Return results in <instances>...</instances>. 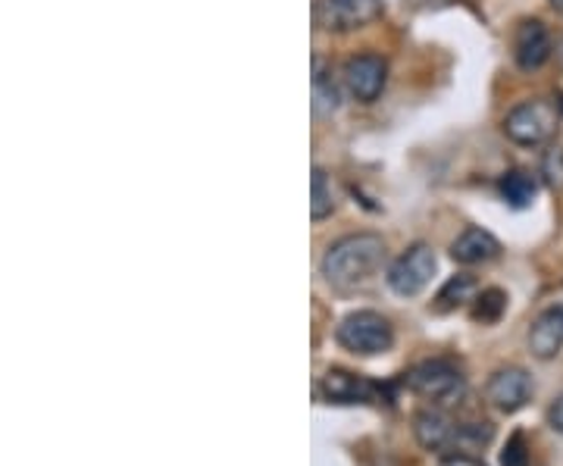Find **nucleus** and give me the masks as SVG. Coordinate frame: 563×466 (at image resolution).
I'll list each match as a JSON object with an SVG mask.
<instances>
[{
  "mask_svg": "<svg viewBox=\"0 0 563 466\" xmlns=\"http://www.w3.org/2000/svg\"><path fill=\"white\" fill-rule=\"evenodd\" d=\"M385 264V242L373 232L347 235L322 257V276L332 288H357L369 282Z\"/></svg>",
  "mask_w": 563,
  "mask_h": 466,
  "instance_id": "f257e3e1",
  "label": "nucleus"
},
{
  "mask_svg": "<svg viewBox=\"0 0 563 466\" xmlns=\"http://www.w3.org/2000/svg\"><path fill=\"white\" fill-rule=\"evenodd\" d=\"M335 339L344 351L357 354V357H376L385 354L388 347L395 345V332L391 323L385 320L383 313L376 310H357V313H347L339 329H335Z\"/></svg>",
  "mask_w": 563,
  "mask_h": 466,
  "instance_id": "f03ea898",
  "label": "nucleus"
},
{
  "mask_svg": "<svg viewBox=\"0 0 563 466\" xmlns=\"http://www.w3.org/2000/svg\"><path fill=\"white\" fill-rule=\"evenodd\" d=\"M558 122H561V113L554 103L532 98V101L517 103L504 116V135L520 147H539L558 132Z\"/></svg>",
  "mask_w": 563,
  "mask_h": 466,
  "instance_id": "7ed1b4c3",
  "label": "nucleus"
},
{
  "mask_svg": "<svg viewBox=\"0 0 563 466\" xmlns=\"http://www.w3.org/2000/svg\"><path fill=\"white\" fill-rule=\"evenodd\" d=\"M407 386L432 404H457L466 391V379L451 360H426L410 369Z\"/></svg>",
  "mask_w": 563,
  "mask_h": 466,
  "instance_id": "20e7f679",
  "label": "nucleus"
},
{
  "mask_svg": "<svg viewBox=\"0 0 563 466\" xmlns=\"http://www.w3.org/2000/svg\"><path fill=\"white\" fill-rule=\"evenodd\" d=\"M435 266H439L435 251L429 244H413V247L404 251L395 264L388 266V285H391L395 295L413 298V295H420L422 288L432 282Z\"/></svg>",
  "mask_w": 563,
  "mask_h": 466,
  "instance_id": "39448f33",
  "label": "nucleus"
},
{
  "mask_svg": "<svg viewBox=\"0 0 563 466\" xmlns=\"http://www.w3.org/2000/svg\"><path fill=\"white\" fill-rule=\"evenodd\" d=\"M383 16V0H317L313 22L322 32H354Z\"/></svg>",
  "mask_w": 563,
  "mask_h": 466,
  "instance_id": "423d86ee",
  "label": "nucleus"
},
{
  "mask_svg": "<svg viewBox=\"0 0 563 466\" xmlns=\"http://www.w3.org/2000/svg\"><path fill=\"white\" fill-rule=\"evenodd\" d=\"M344 91L361 103H373L383 95L385 81H388V63L379 54H361L351 57L342 69Z\"/></svg>",
  "mask_w": 563,
  "mask_h": 466,
  "instance_id": "0eeeda50",
  "label": "nucleus"
},
{
  "mask_svg": "<svg viewBox=\"0 0 563 466\" xmlns=\"http://www.w3.org/2000/svg\"><path fill=\"white\" fill-rule=\"evenodd\" d=\"M554 54V38L542 20H523L514 32V60L523 73H536Z\"/></svg>",
  "mask_w": 563,
  "mask_h": 466,
  "instance_id": "6e6552de",
  "label": "nucleus"
},
{
  "mask_svg": "<svg viewBox=\"0 0 563 466\" xmlns=\"http://www.w3.org/2000/svg\"><path fill=\"white\" fill-rule=\"evenodd\" d=\"M485 395H488L492 407H498L501 413H517L532 398V379H529V373L520 369V366H504V369H498L488 379Z\"/></svg>",
  "mask_w": 563,
  "mask_h": 466,
  "instance_id": "1a4fd4ad",
  "label": "nucleus"
},
{
  "mask_svg": "<svg viewBox=\"0 0 563 466\" xmlns=\"http://www.w3.org/2000/svg\"><path fill=\"white\" fill-rule=\"evenodd\" d=\"M322 395L329 404H366L376 398V386L347 369H329L322 376Z\"/></svg>",
  "mask_w": 563,
  "mask_h": 466,
  "instance_id": "9d476101",
  "label": "nucleus"
},
{
  "mask_svg": "<svg viewBox=\"0 0 563 466\" xmlns=\"http://www.w3.org/2000/svg\"><path fill=\"white\" fill-rule=\"evenodd\" d=\"M529 347L539 360L558 357L563 347V304L548 307L536 317V323L529 329Z\"/></svg>",
  "mask_w": 563,
  "mask_h": 466,
  "instance_id": "9b49d317",
  "label": "nucleus"
},
{
  "mask_svg": "<svg viewBox=\"0 0 563 466\" xmlns=\"http://www.w3.org/2000/svg\"><path fill=\"white\" fill-rule=\"evenodd\" d=\"M498 254H501V244L485 229H463L461 235L454 238V244H451V257L463 266L488 264Z\"/></svg>",
  "mask_w": 563,
  "mask_h": 466,
  "instance_id": "f8f14e48",
  "label": "nucleus"
},
{
  "mask_svg": "<svg viewBox=\"0 0 563 466\" xmlns=\"http://www.w3.org/2000/svg\"><path fill=\"white\" fill-rule=\"evenodd\" d=\"M457 423H451L442 410H420L413 417V432H417V442L426 451H448V447L457 445Z\"/></svg>",
  "mask_w": 563,
  "mask_h": 466,
  "instance_id": "ddd939ff",
  "label": "nucleus"
},
{
  "mask_svg": "<svg viewBox=\"0 0 563 466\" xmlns=\"http://www.w3.org/2000/svg\"><path fill=\"white\" fill-rule=\"evenodd\" d=\"M470 301H476V279L466 276V273H457L442 285V291L435 295L432 307H435V313H451V310L470 304Z\"/></svg>",
  "mask_w": 563,
  "mask_h": 466,
  "instance_id": "4468645a",
  "label": "nucleus"
},
{
  "mask_svg": "<svg viewBox=\"0 0 563 466\" xmlns=\"http://www.w3.org/2000/svg\"><path fill=\"white\" fill-rule=\"evenodd\" d=\"M498 188H501L504 201L510 203V207H517V210H523V207H529V203L536 201L539 182H536V176L526 173V169H510Z\"/></svg>",
  "mask_w": 563,
  "mask_h": 466,
  "instance_id": "2eb2a0df",
  "label": "nucleus"
},
{
  "mask_svg": "<svg viewBox=\"0 0 563 466\" xmlns=\"http://www.w3.org/2000/svg\"><path fill=\"white\" fill-rule=\"evenodd\" d=\"M313 110L317 116H332L339 110V85L322 60L313 63Z\"/></svg>",
  "mask_w": 563,
  "mask_h": 466,
  "instance_id": "dca6fc26",
  "label": "nucleus"
},
{
  "mask_svg": "<svg viewBox=\"0 0 563 466\" xmlns=\"http://www.w3.org/2000/svg\"><path fill=\"white\" fill-rule=\"evenodd\" d=\"M335 210V191H332V182L325 176V169H313V201H310V217L320 223L325 217H332Z\"/></svg>",
  "mask_w": 563,
  "mask_h": 466,
  "instance_id": "f3484780",
  "label": "nucleus"
},
{
  "mask_svg": "<svg viewBox=\"0 0 563 466\" xmlns=\"http://www.w3.org/2000/svg\"><path fill=\"white\" fill-rule=\"evenodd\" d=\"M504 310H507V295L501 288H485L483 295L476 298V304H473V320L476 323H498Z\"/></svg>",
  "mask_w": 563,
  "mask_h": 466,
  "instance_id": "a211bd4d",
  "label": "nucleus"
},
{
  "mask_svg": "<svg viewBox=\"0 0 563 466\" xmlns=\"http://www.w3.org/2000/svg\"><path fill=\"white\" fill-rule=\"evenodd\" d=\"M492 435H495L492 423H466L457 429V447H485Z\"/></svg>",
  "mask_w": 563,
  "mask_h": 466,
  "instance_id": "6ab92c4d",
  "label": "nucleus"
},
{
  "mask_svg": "<svg viewBox=\"0 0 563 466\" xmlns=\"http://www.w3.org/2000/svg\"><path fill=\"white\" fill-rule=\"evenodd\" d=\"M542 173L544 179L554 185V188H563V147H554V151L544 154Z\"/></svg>",
  "mask_w": 563,
  "mask_h": 466,
  "instance_id": "aec40b11",
  "label": "nucleus"
},
{
  "mask_svg": "<svg viewBox=\"0 0 563 466\" xmlns=\"http://www.w3.org/2000/svg\"><path fill=\"white\" fill-rule=\"evenodd\" d=\"M501 466H529V457H526L523 435H514L501 454Z\"/></svg>",
  "mask_w": 563,
  "mask_h": 466,
  "instance_id": "412c9836",
  "label": "nucleus"
},
{
  "mask_svg": "<svg viewBox=\"0 0 563 466\" xmlns=\"http://www.w3.org/2000/svg\"><path fill=\"white\" fill-rule=\"evenodd\" d=\"M548 423H551V429L554 432H561L563 435V395L551 404V410H548Z\"/></svg>",
  "mask_w": 563,
  "mask_h": 466,
  "instance_id": "4be33fe9",
  "label": "nucleus"
},
{
  "mask_svg": "<svg viewBox=\"0 0 563 466\" xmlns=\"http://www.w3.org/2000/svg\"><path fill=\"white\" fill-rule=\"evenodd\" d=\"M439 466H485L483 461L470 457V454H448Z\"/></svg>",
  "mask_w": 563,
  "mask_h": 466,
  "instance_id": "5701e85b",
  "label": "nucleus"
},
{
  "mask_svg": "<svg viewBox=\"0 0 563 466\" xmlns=\"http://www.w3.org/2000/svg\"><path fill=\"white\" fill-rule=\"evenodd\" d=\"M554 54H558V63H561L563 69V38H558V44H554Z\"/></svg>",
  "mask_w": 563,
  "mask_h": 466,
  "instance_id": "b1692460",
  "label": "nucleus"
},
{
  "mask_svg": "<svg viewBox=\"0 0 563 466\" xmlns=\"http://www.w3.org/2000/svg\"><path fill=\"white\" fill-rule=\"evenodd\" d=\"M551 7H554V10L563 16V0H551Z\"/></svg>",
  "mask_w": 563,
  "mask_h": 466,
  "instance_id": "393cba45",
  "label": "nucleus"
}]
</instances>
